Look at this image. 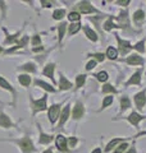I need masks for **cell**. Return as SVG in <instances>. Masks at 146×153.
I'll list each match as a JSON object with an SVG mask.
<instances>
[{"label": "cell", "instance_id": "obj_1", "mask_svg": "<svg viewBox=\"0 0 146 153\" xmlns=\"http://www.w3.org/2000/svg\"><path fill=\"white\" fill-rule=\"evenodd\" d=\"M14 143H17V144L19 146V148L22 149L23 153H31L36 149L35 147H33V143L32 140L30 139L28 137H24L22 138V139H18V140H13Z\"/></svg>", "mask_w": 146, "mask_h": 153}, {"label": "cell", "instance_id": "obj_2", "mask_svg": "<svg viewBox=\"0 0 146 153\" xmlns=\"http://www.w3.org/2000/svg\"><path fill=\"white\" fill-rule=\"evenodd\" d=\"M46 103H47V94L44 96V97L40 98V100H36V101L33 98H31V106H32V110H33V114L46 110Z\"/></svg>", "mask_w": 146, "mask_h": 153}, {"label": "cell", "instance_id": "obj_3", "mask_svg": "<svg viewBox=\"0 0 146 153\" xmlns=\"http://www.w3.org/2000/svg\"><path fill=\"white\" fill-rule=\"evenodd\" d=\"M60 106H62L60 103H56V105L54 103L50 108H49L47 115H49V120H50L51 124H55L56 120L59 119V116H60Z\"/></svg>", "mask_w": 146, "mask_h": 153}, {"label": "cell", "instance_id": "obj_4", "mask_svg": "<svg viewBox=\"0 0 146 153\" xmlns=\"http://www.w3.org/2000/svg\"><path fill=\"white\" fill-rule=\"evenodd\" d=\"M76 9H78L80 13H84V14H91V13H99L97 9H95L94 7L91 5V3L89 1H80L77 4Z\"/></svg>", "mask_w": 146, "mask_h": 153}, {"label": "cell", "instance_id": "obj_5", "mask_svg": "<svg viewBox=\"0 0 146 153\" xmlns=\"http://www.w3.org/2000/svg\"><path fill=\"white\" fill-rule=\"evenodd\" d=\"M117 38V41H118V46H119V51H120V54L122 55H126L127 52L132 49V46H131V44L128 41H124V40H122L120 37H118V35L115 36Z\"/></svg>", "mask_w": 146, "mask_h": 153}, {"label": "cell", "instance_id": "obj_6", "mask_svg": "<svg viewBox=\"0 0 146 153\" xmlns=\"http://www.w3.org/2000/svg\"><path fill=\"white\" fill-rule=\"evenodd\" d=\"M16 126V124H13L11 117L5 115L3 111H0V128H5V129H9V128H13Z\"/></svg>", "mask_w": 146, "mask_h": 153}, {"label": "cell", "instance_id": "obj_7", "mask_svg": "<svg viewBox=\"0 0 146 153\" xmlns=\"http://www.w3.org/2000/svg\"><path fill=\"white\" fill-rule=\"evenodd\" d=\"M135 103L138 110L144 108L145 103H146V91H142V92H140L135 96Z\"/></svg>", "mask_w": 146, "mask_h": 153}, {"label": "cell", "instance_id": "obj_8", "mask_svg": "<svg viewBox=\"0 0 146 153\" xmlns=\"http://www.w3.org/2000/svg\"><path fill=\"white\" fill-rule=\"evenodd\" d=\"M0 87H2L3 89H7V91H9V92H11V93L13 94L14 102H16V97H17V92H16V89H14V88L12 87V84L9 83L5 78H3L2 75H0Z\"/></svg>", "mask_w": 146, "mask_h": 153}, {"label": "cell", "instance_id": "obj_9", "mask_svg": "<svg viewBox=\"0 0 146 153\" xmlns=\"http://www.w3.org/2000/svg\"><path fill=\"white\" fill-rule=\"evenodd\" d=\"M84 112H85L84 105H82L81 102H77V103L75 105V108H73V111H72V117L75 119V120H78V119L82 117Z\"/></svg>", "mask_w": 146, "mask_h": 153}, {"label": "cell", "instance_id": "obj_10", "mask_svg": "<svg viewBox=\"0 0 146 153\" xmlns=\"http://www.w3.org/2000/svg\"><path fill=\"white\" fill-rule=\"evenodd\" d=\"M54 69H55V64H53V63L47 64L45 68H44V74H45L49 79H51L54 84H56L55 79H54Z\"/></svg>", "mask_w": 146, "mask_h": 153}, {"label": "cell", "instance_id": "obj_11", "mask_svg": "<svg viewBox=\"0 0 146 153\" xmlns=\"http://www.w3.org/2000/svg\"><path fill=\"white\" fill-rule=\"evenodd\" d=\"M126 63H127L128 65H142L144 64V60H142V57L138 56V55H131L128 56L127 59H126Z\"/></svg>", "mask_w": 146, "mask_h": 153}, {"label": "cell", "instance_id": "obj_12", "mask_svg": "<svg viewBox=\"0 0 146 153\" xmlns=\"http://www.w3.org/2000/svg\"><path fill=\"white\" fill-rule=\"evenodd\" d=\"M55 144H56V148L62 152L67 151V146H68V142H67V138H64L63 135H58L56 137V140H55Z\"/></svg>", "mask_w": 146, "mask_h": 153}, {"label": "cell", "instance_id": "obj_13", "mask_svg": "<svg viewBox=\"0 0 146 153\" xmlns=\"http://www.w3.org/2000/svg\"><path fill=\"white\" fill-rule=\"evenodd\" d=\"M145 119V116H141V115H138L137 112H132L129 115V116L127 117V120L132 124V125H135V126H138V123L141 121V120H144Z\"/></svg>", "mask_w": 146, "mask_h": 153}, {"label": "cell", "instance_id": "obj_14", "mask_svg": "<svg viewBox=\"0 0 146 153\" xmlns=\"http://www.w3.org/2000/svg\"><path fill=\"white\" fill-rule=\"evenodd\" d=\"M124 140V138H114V139H111L108 144H106V148H105V152L108 153V152H110V151H113L114 148L119 144L120 142H123Z\"/></svg>", "mask_w": 146, "mask_h": 153}, {"label": "cell", "instance_id": "obj_15", "mask_svg": "<svg viewBox=\"0 0 146 153\" xmlns=\"http://www.w3.org/2000/svg\"><path fill=\"white\" fill-rule=\"evenodd\" d=\"M141 83V70H137L136 73L131 76V79L126 82V85H131V84H140Z\"/></svg>", "mask_w": 146, "mask_h": 153}, {"label": "cell", "instance_id": "obj_16", "mask_svg": "<svg viewBox=\"0 0 146 153\" xmlns=\"http://www.w3.org/2000/svg\"><path fill=\"white\" fill-rule=\"evenodd\" d=\"M69 112H71V110H69V105H67V106L63 108V111L60 112V121H59V126H62L63 124H65V121L68 120V117H69Z\"/></svg>", "mask_w": 146, "mask_h": 153}, {"label": "cell", "instance_id": "obj_17", "mask_svg": "<svg viewBox=\"0 0 146 153\" xmlns=\"http://www.w3.org/2000/svg\"><path fill=\"white\" fill-rule=\"evenodd\" d=\"M38 129H40V139H38V142L41 143V144H49L51 140H53V135H49V134H45L42 131V129L40 128V125H38Z\"/></svg>", "mask_w": 146, "mask_h": 153}, {"label": "cell", "instance_id": "obj_18", "mask_svg": "<svg viewBox=\"0 0 146 153\" xmlns=\"http://www.w3.org/2000/svg\"><path fill=\"white\" fill-rule=\"evenodd\" d=\"M3 31L5 32V35H7V38H5V40H4V44H5V45L14 44V42H16V41L18 40V35H19V33H21V31H19L18 33H16V35H9L8 31L5 30V28H3Z\"/></svg>", "mask_w": 146, "mask_h": 153}, {"label": "cell", "instance_id": "obj_19", "mask_svg": "<svg viewBox=\"0 0 146 153\" xmlns=\"http://www.w3.org/2000/svg\"><path fill=\"white\" fill-rule=\"evenodd\" d=\"M59 88L62 91H68L72 88V83L68 80L63 74H60V82H59Z\"/></svg>", "mask_w": 146, "mask_h": 153}, {"label": "cell", "instance_id": "obj_20", "mask_svg": "<svg viewBox=\"0 0 146 153\" xmlns=\"http://www.w3.org/2000/svg\"><path fill=\"white\" fill-rule=\"evenodd\" d=\"M35 85H38V87H41L42 89L47 91V92H51V93H54V92H55V88L53 87V85L47 84V83H45V82H44V80H40V79L35 80Z\"/></svg>", "mask_w": 146, "mask_h": 153}, {"label": "cell", "instance_id": "obj_21", "mask_svg": "<svg viewBox=\"0 0 146 153\" xmlns=\"http://www.w3.org/2000/svg\"><path fill=\"white\" fill-rule=\"evenodd\" d=\"M84 32H85V35L87 36V38H90V40L92 41V42H96L97 41V35L91 30L90 27H87V26H85L84 27Z\"/></svg>", "mask_w": 146, "mask_h": 153}, {"label": "cell", "instance_id": "obj_22", "mask_svg": "<svg viewBox=\"0 0 146 153\" xmlns=\"http://www.w3.org/2000/svg\"><path fill=\"white\" fill-rule=\"evenodd\" d=\"M18 69L19 70H24V71H30V73H36V71H37V66L33 63H27V64H23L22 66H19Z\"/></svg>", "mask_w": 146, "mask_h": 153}, {"label": "cell", "instance_id": "obj_23", "mask_svg": "<svg viewBox=\"0 0 146 153\" xmlns=\"http://www.w3.org/2000/svg\"><path fill=\"white\" fill-rule=\"evenodd\" d=\"M144 18H145V13H144V10H136L135 12V14H133V21H135V23L136 25H141L142 23V21H144Z\"/></svg>", "mask_w": 146, "mask_h": 153}, {"label": "cell", "instance_id": "obj_24", "mask_svg": "<svg viewBox=\"0 0 146 153\" xmlns=\"http://www.w3.org/2000/svg\"><path fill=\"white\" fill-rule=\"evenodd\" d=\"M18 80H19V83H21L23 87H28V85L31 84V76L27 75V74H21L18 76Z\"/></svg>", "mask_w": 146, "mask_h": 153}, {"label": "cell", "instance_id": "obj_25", "mask_svg": "<svg viewBox=\"0 0 146 153\" xmlns=\"http://www.w3.org/2000/svg\"><path fill=\"white\" fill-rule=\"evenodd\" d=\"M106 56H108L110 60L117 59V56H118V50H117L115 47H113V46L108 47V50H106Z\"/></svg>", "mask_w": 146, "mask_h": 153}, {"label": "cell", "instance_id": "obj_26", "mask_svg": "<svg viewBox=\"0 0 146 153\" xmlns=\"http://www.w3.org/2000/svg\"><path fill=\"white\" fill-rule=\"evenodd\" d=\"M131 107V101L128 97H122L120 98V110L122 111H126L127 108Z\"/></svg>", "mask_w": 146, "mask_h": 153}, {"label": "cell", "instance_id": "obj_27", "mask_svg": "<svg viewBox=\"0 0 146 153\" xmlns=\"http://www.w3.org/2000/svg\"><path fill=\"white\" fill-rule=\"evenodd\" d=\"M113 28H119V27L113 23V17H109L108 21L104 23V30L105 31H110V30H113Z\"/></svg>", "mask_w": 146, "mask_h": 153}, {"label": "cell", "instance_id": "obj_28", "mask_svg": "<svg viewBox=\"0 0 146 153\" xmlns=\"http://www.w3.org/2000/svg\"><path fill=\"white\" fill-rule=\"evenodd\" d=\"M65 31H67V23H60V25L58 26V32H59V42L63 40V37H64Z\"/></svg>", "mask_w": 146, "mask_h": 153}, {"label": "cell", "instance_id": "obj_29", "mask_svg": "<svg viewBox=\"0 0 146 153\" xmlns=\"http://www.w3.org/2000/svg\"><path fill=\"white\" fill-rule=\"evenodd\" d=\"M81 30V23H73V25H71L69 27H68V32H69V35H75L76 32H78Z\"/></svg>", "mask_w": 146, "mask_h": 153}, {"label": "cell", "instance_id": "obj_30", "mask_svg": "<svg viewBox=\"0 0 146 153\" xmlns=\"http://www.w3.org/2000/svg\"><path fill=\"white\" fill-rule=\"evenodd\" d=\"M103 93H118V91H117L111 84H104L103 85Z\"/></svg>", "mask_w": 146, "mask_h": 153}, {"label": "cell", "instance_id": "obj_31", "mask_svg": "<svg viewBox=\"0 0 146 153\" xmlns=\"http://www.w3.org/2000/svg\"><path fill=\"white\" fill-rule=\"evenodd\" d=\"M85 80H86V75H84V74L76 76V87H77V88H81L82 85H84Z\"/></svg>", "mask_w": 146, "mask_h": 153}, {"label": "cell", "instance_id": "obj_32", "mask_svg": "<svg viewBox=\"0 0 146 153\" xmlns=\"http://www.w3.org/2000/svg\"><path fill=\"white\" fill-rule=\"evenodd\" d=\"M95 76L97 78V80H100V82H106L108 78H109V75H108L106 71H100V73H97Z\"/></svg>", "mask_w": 146, "mask_h": 153}, {"label": "cell", "instance_id": "obj_33", "mask_svg": "<svg viewBox=\"0 0 146 153\" xmlns=\"http://www.w3.org/2000/svg\"><path fill=\"white\" fill-rule=\"evenodd\" d=\"M64 16H65V10H64V9H58V10H55L54 14H53V18H54V19H62Z\"/></svg>", "mask_w": 146, "mask_h": 153}, {"label": "cell", "instance_id": "obj_34", "mask_svg": "<svg viewBox=\"0 0 146 153\" xmlns=\"http://www.w3.org/2000/svg\"><path fill=\"white\" fill-rule=\"evenodd\" d=\"M80 18H81V16L78 12H72V13H69V16H68V19L72 22H78Z\"/></svg>", "mask_w": 146, "mask_h": 153}, {"label": "cell", "instance_id": "obj_35", "mask_svg": "<svg viewBox=\"0 0 146 153\" xmlns=\"http://www.w3.org/2000/svg\"><path fill=\"white\" fill-rule=\"evenodd\" d=\"M111 102H113V97L108 94V96H106V97L104 98V101H103V107H101V110H104V108H106L108 106H110Z\"/></svg>", "mask_w": 146, "mask_h": 153}, {"label": "cell", "instance_id": "obj_36", "mask_svg": "<svg viewBox=\"0 0 146 153\" xmlns=\"http://www.w3.org/2000/svg\"><path fill=\"white\" fill-rule=\"evenodd\" d=\"M133 49H136L138 52H144L145 51V41L142 40V41H140V42H137L135 46H133Z\"/></svg>", "mask_w": 146, "mask_h": 153}, {"label": "cell", "instance_id": "obj_37", "mask_svg": "<svg viewBox=\"0 0 146 153\" xmlns=\"http://www.w3.org/2000/svg\"><path fill=\"white\" fill-rule=\"evenodd\" d=\"M127 148H128V143H122L120 146H118V148H117L113 153H123Z\"/></svg>", "mask_w": 146, "mask_h": 153}, {"label": "cell", "instance_id": "obj_38", "mask_svg": "<svg viewBox=\"0 0 146 153\" xmlns=\"http://www.w3.org/2000/svg\"><path fill=\"white\" fill-rule=\"evenodd\" d=\"M89 56H95V59H96V63L97 61H103L104 59H105V56H104V54H101V52H97V54H92V55H89Z\"/></svg>", "mask_w": 146, "mask_h": 153}, {"label": "cell", "instance_id": "obj_39", "mask_svg": "<svg viewBox=\"0 0 146 153\" xmlns=\"http://www.w3.org/2000/svg\"><path fill=\"white\" fill-rule=\"evenodd\" d=\"M96 60H91V61H89V63L86 64V70H91V69H94L95 66H96Z\"/></svg>", "mask_w": 146, "mask_h": 153}, {"label": "cell", "instance_id": "obj_40", "mask_svg": "<svg viewBox=\"0 0 146 153\" xmlns=\"http://www.w3.org/2000/svg\"><path fill=\"white\" fill-rule=\"evenodd\" d=\"M40 44H41V40H40V36H33V38H32V46H40Z\"/></svg>", "mask_w": 146, "mask_h": 153}, {"label": "cell", "instance_id": "obj_41", "mask_svg": "<svg viewBox=\"0 0 146 153\" xmlns=\"http://www.w3.org/2000/svg\"><path fill=\"white\" fill-rule=\"evenodd\" d=\"M68 143H69V146L73 148V147H76L77 143H78V139H77V138H75V137H71L69 139H68Z\"/></svg>", "mask_w": 146, "mask_h": 153}, {"label": "cell", "instance_id": "obj_42", "mask_svg": "<svg viewBox=\"0 0 146 153\" xmlns=\"http://www.w3.org/2000/svg\"><path fill=\"white\" fill-rule=\"evenodd\" d=\"M41 4H42L44 8H50V7H51V3H50V1H45V0H42Z\"/></svg>", "mask_w": 146, "mask_h": 153}, {"label": "cell", "instance_id": "obj_43", "mask_svg": "<svg viewBox=\"0 0 146 153\" xmlns=\"http://www.w3.org/2000/svg\"><path fill=\"white\" fill-rule=\"evenodd\" d=\"M117 4H120V5H128L129 0H124V1H120V0H119V1H117Z\"/></svg>", "mask_w": 146, "mask_h": 153}, {"label": "cell", "instance_id": "obj_44", "mask_svg": "<svg viewBox=\"0 0 146 153\" xmlns=\"http://www.w3.org/2000/svg\"><path fill=\"white\" fill-rule=\"evenodd\" d=\"M127 153H136V149H135V147H132V148H129V151H128Z\"/></svg>", "mask_w": 146, "mask_h": 153}, {"label": "cell", "instance_id": "obj_45", "mask_svg": "<svg viewBox=\"0 0 146 153\" xmlns=\"http://www.w3.org/2000/svg\"><path fill=\"white\" fill-rule=\"evenodd\" d=\"M92 153H101V149H100V148H96V149L92 151Z\"/></svg>", "mask_w": 146, "mask_h": 153}, {"label": "cell", "instance_id": "obj_46", "mask_svg": "<svg viewBox=\"0 0 146 153\" xmlns=\"http://www.w3.org/2000/svg\"><path fill=\"white\" fill-rule=\"evenodd\" d=\"M44 153H53V151H51V149H46V151L44 152Z\"/></svg>", "mask_w": 146, "mask_h": 153}, {"label": "cell", "instance_id": "obj_47", "mask_svg": "<svg viewBox=\"0 0 146 153\" xmlns=\"http://www.w3.org/2000/svg\"><path fill=\"white\" fill-rule=\"evenodd\" d=\"M3 52H4V49H3L2 46H0V54H3Z\"/></svg>", "mask_w": 146, "mask_h": 153}]
</instances>
